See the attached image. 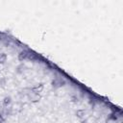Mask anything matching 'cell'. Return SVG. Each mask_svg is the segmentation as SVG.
<instances>
[{
  "mask_svg": "<svg viewBox=\"0 0 123 123\" xmlns=\"http://www.w3.org/2000/svg\"><path fill=\"white\" fill-rule=\"evenodd\" d=\"M7 61V55L5 53H0V64L5 63Z\"/></svg>",
  "mask_w": 123,
  "mask_h": 123,
  "instance_id": "cell-5",
  "label": "cell"
},
{
  "mask_svg": "<svg viewBox=\"0 0 123 123\" xmlns=\"http://www.w3.org/2000/svg\"><path fill=\"white\" fill-rule=\"evenodd\" d=\"M6 121H5V118L0 114V123H5Z\"/></svg>",
  "mask_w": 123,
  "mask_h": 123,
  "instance_id": "cell-8",
  "label": "cell"
},
{
  "mask_svg": "<svg viewBox=\"0 0 123 123\" xmlns=\"http://www.w3.org/2000/svg\"><path fill=\"white\" fill-rule=\"evenodd\" d=\"M10 103H11V97H10V96H7V97H5V98L3 99V104H4L5 106H8Z\"/></svg>",
  "mask_w": 123,
  "mask_h": 123,
  "instance_id": "cell-6",
  "label": "cell"
},
{
  "mask_svg": "<svg viewBox=\"0 0 123 123\" xmlns=\"http://www.w3.org/2000/svg\"><path fill=\"white\" fill-rule=\"evenodd\" d=\"M70 98H71V101H72V102H77V101H78V98H77V96H75V95H72Z\"/></svg>",
  "mask_w": 123,
  "mask_h": 123,
  "instance_id": "cell-7",
  "label": "cell"
},
{
  "mask_svg": "<svg viewBox=\"0 0 123 123\" xmlns=\"http://www.w3.org/2000/svg\"><path fill=\"white\" fill-rule=\"evenodd\" d=\"M31 58V53L28 52V51H21L19 54H18V60L19 61H24L26 59H30Z\"/></svg>",
  "mask_w": 123,
  "mask_h": 123,
  "instance_id": "cell-2",
  "label": "cell"
},
{
  "mask_svg": "<svg viewBox=\"0 0 123 123\" xmlns=\"http://www.w3.org/2000/svg\"><path fill=\"white\" fill-rule=\"evenodd\" d=\"M43 87H44L43 84H41V83H40V84H37V85L34 86L31 88V90H32V92H33L34 94H38L39 92H41V91H42Z\"/></svg>",
  "mask_w": 123,
  "mask_h": 123,
  "instance_id": "cell-1",
  "label": "cell"
},
{
  "mask_svg": "<svg viewBox=\"0 0 123 123\" xmlns=\"http://www.w3.org/2000/svg\"><path fill=\"white\" fill-rule=\"evenodd\" d=\"M116 121L115 120H112V119H111V118H109V120L107 121V123H115Z\"/></svg>",
  "mask_w": 123,
  "mask_h": 123,
  "instance_id": "cell-9",
  "label": "cell"
},
{
  "mask_svg": "<svg viewBox=\"0 0 123 123\" xmlns=\"http://www.w3.org/2000/svg\"><path fill=\"white\" fill-rule=\"evenodd\" d=\"M85 114H86V111L85 110H77L76 111V116L77 117H79V118H83L84 116H85Z\"/></svg>",
  "mask_w": 123,
  "mask_h": 123,
  "instance_id": "cell-4",
  "label": "cell"
},
{
  "mask_svg": "<svg viewBox=\"0 0 123 123\" xmlns=\"http://www.w3.org/2000/svg\"><path fill=\"white\" fill-rule=\"evenodd\" d=\"M64 84V81H62V79H55L52 81V86L54 87H59V86H63Z\"/></svg>",
  "mask_w": 123,
  "mask_h": 123,
  "instance_id": "cell-3",
  "label": "cell"
},
{
  "mask_svg": "<svg viewBox=\"0 0 123 123\" xmlns=\"http://www.w3.org/2000/svg\"><path fill=\"white\" fill-rule=\"evenodd\" d=\"M0 40H1V37H0Z\"/></svg>",
  "mask_w": 123,
  "mask_h": 123,
  "instance_id": "cell-10",
  "label": "cell"
}]
</instances>
